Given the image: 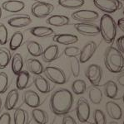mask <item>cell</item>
I'll return each instance as SVG.
<instances>
[{"mask_svg":"<svg viewBox=\"0 0 124 124\" xmlns=\"http://www.w3.org/2000/svg\"><path fill=\"white\" fill-rule=\"evenodd\" d=\"M11 61V53L6 48H0V69H4Z\"/></svg>","mask_w":124,"mask_h":124,"instance_id":"33","label":"cell"},{"mask_svg":"<svg viewBox=\"0 0 124 124\" xmlns=\"http://www.w3.org/2000/svg\"><path fill=\"white\" fill-rule=\"evenodd\" d=\"M123 103H124V93H123Z\"/></svg>","mask_w":124,"mask_h":124,"instance_id":"47","label":"cell"},{"mask_svg":"<svg viewBox=\"0 0 124 124\" xmlns=\"http://www.w3.org/2000/svg\"><path fill=\"white\" fill-rule=\"evenodd\" d=\"M6 1H7V0H6Z\"/></svg>","mask_w":124,"mask_h":124,"instance_id":"51","label":"cell"},{"mask_svg":"<svg viewBox=\"0 0 124 124\" xmlns=\"http://www.w3.org/2000/svg\"><path fill=\"white\" fill-rule=\"evenodd\" d=\"M87 85L86 82L83 79H76L72 84V90L76 95H81L86 92Z\"/></svg>","mask_w":124,"mask_h":124,"instance_id":"32","label":"cell"},{"mask_svg":"<svg viewBox=\"0 0 124 124\" xmlns=\"http://www.w3.org/2000/svg\"><path fill=\"white\" fill-rule=\"evenodd\" d=\"M9 88V76L5 72H0V94H3Z\"/></svg>","mask_w":124,"mask_h":124,"instance_id":"36","label":"cell"},{"mask_svg":"<svg viewBox=\"0 0 124 124\" xmlns=\"http://www.w3.org/2000/svg\"><path fill=\"white\" fill-rule=\"evenodd\" d=\"M62 124H77V122L75 121V119L72 116L64 115V117H63Z\"/></svg>","mask_w":124,"mask_h":124,"instance_id":"41","label":"cell"},{"mask_svg":"<svg viewBox=\"0 0 124 124\" xmlns=\"http://www.w3.org/2000/svg\"><path fill=\"white\" fill-rule=\"evenodd\" d=\"M88 97L89 99L93 104H99L101 103L103 100V93L102 89H100L98 86L92 85V87L88 90Z\"/></svg>","mask_w":124,"mask_h":124,"instance_id":"24","label":"cell"},{"mask_svg":"<svg viewBox=\"0 0 124 124\" xmlns=\"http://www.w3.org/2000/svg\"><path fill=\"white\" fill-rule=\"evenodd\" d=\"M117 83H118L120 85L124 87V71L121 72V74L117 76Z\"/></svg>","mask_w":124,"mask_h":124,"instance_id":"42","label":"cell"},{"mask_svg":"<svg viewBox=\"0 0 124 124\" xmlns=\"http://www.w3.org/2000/svg\"><path fill=\"white\" fill-rule=\"evenodd\" d=\"M12 71L13 72V74L16 75H18L23 70V56L20 55L19 53H16L13 57L12 58Z\"/></svg>","mask_w":124,"mask_h":124,"instance_id":"28","label":"cell"},{"mask_svg":"<svg viewBox=\"0 0 124 124\" xmlns=\"http://www.w3.org/2000/svg\"><path fill=\"white\" fill-rule=\"evenodd\" d=\"M105 66L111 73L119 74L124 71V55L115 46H108L104 54Z\"/></svg>","mask_w":124,"mask_h":124,"instance_id":"2","label":"cell"},{"mask_svg":"<svg viewBox=\"0 0 124 124\" xmlns=\"http://www.w3.org/2000/svg\"><path fill=\"white\" fill-rule=\"evenodd\" d=\"M2 9L12 13L21 12L25 8V3L19 0H7L2 3Z\"/></svg>","mask_w":124,"mask_h":124,"instance_id":"14","label":"cell"},{"mask_svg":"<svg viewBox=\"0 0 124 124\" xmlns=\"http://www.w3.org/2000/svg\"><path fill=\"white\" fill-rule=\"evenodd\" d=\"M93 4L107 14H111L123 8V4L119 0H93Z\"/></svg>","mask_w":124,"mask_h":124,"instance_id":"5","label":"cell"},{"mask_svg":"<svg viewBox=\"0 0 124 124\" xmlns=\"http://www.w3.org/2000/svg\"><path fill=\"white\" fill-rule=\"evenodd\" d=\"M19 89H13L12 90H10L5 99V103H4L5 109L8 110V111L13 110L16 107V105H17L18 102H19Z\"/></svg>","mask_w":124,"mask_h":124,"instance_id":"18","label":"cell"},{"mask_svg":"<svg viewBox=\"0 0 124 124\" xmlns=\"http://www.w3.org/2000/svg\"><path fill=\"white\" fill-rule=\"evenodd\" d=\"M123 124H124V120H123Z\"/></svg>","mask_w":124,"mask_h":124,"instance_id":"49","label":"cell"},{"mask_svg":"<svg viewBox=\"0 0 124 124\" xmlns=\"http://www.w3.org/2000/svg\"><path fill=\"white\" fill-rule=\"evenodd\" d=\"M2 17V7L0 6V18H1Z\"/></svg>","mask_w":124,"mask_h":124,"instance_id":"46","label":"cell"},{"mask_svg":"<svg viewBox=\"0 0 124 124\" xmlns=\"http://www.w3.org/2000/svg\"><path fill=\"white\" fill-rule=\"evenodd\" d=\"M118 93V87L115 81L108 80L104 85V94L108 99H115Z\"/></svg>","mask_w":124,"mask_h":124,"instance_id":"26","label":"cell"},{"mask_svg":"<svg viewBox=\"0 0 124 124\" xmlns=\"http://www.w3.org/2000/svg\"><path fill=\"white\" fill-rule=\"evenodd\" d=\"M85 75L92 85L98 86L103 79V70L102 67L96 64H92L87 67Z\"/></svg>","mask_w":124,"mask_h":124,"instance_id":"9","label":"cell"},{"mask_svg":"<svg viewBox=\"0 0 124 124\" xmlns=\"http://www.w3.org/2000/svg\"><path fill=\"white\" fill-rule=\"evenodd\" d=\"M23 41V34L21 31H15L9 41V48L11 51H16L21 46Z\"/></svg>","mask_w":124,"mask_h":124,"instance_id":"29","label":"cell"},{"mask_svg":"<svg viewBox=\"0 0 124 124\" xmlns=\"http://www.w3.org/2000/svg\"><path fill=\"white\" fill-rule=\"evenodd\" d=\"M117 27H119V28L124 32V17L120 18L118 21H117Z\"/></svg>","mask_w":124,"mask_h":124,"instance_id":"43","label":"cell"},{"mask_svg":"<svg viewBox=\"0 0 124 124\" xmlns=\"http://www.w3.org/2000/svg\"><path fill=\"white\" fill-rule=\"evenodd\" d=\"M99 15L93 10L82 9L73 13L72 18L79 23H93L98 18Z\"/></svg>","mask_w":124,"mask_h":124,"instance_id":"10","label":"cell"},{"mask_svg":"<svg viewBox=\"0 0 124 124\" xmlns=\"http://www.w3.org/2000/svg\"><path fill=\"white\" fill-rule=\"evenodd\" d=\"M27 50L32 56L38 57L43 54V47L38 42L34 41H30L27 43Z\"/></svg>","mask_w":124,"mask_h":124,"instance_id":"30","label":"cell"},{"mask_svg":"<svg viewBox=\"0 0 124 124\" xmlns=\"http://www.w3.org/2000/svg\"><path fill=\"white\" fill-rule=\"evenodd\" d=\"M97 46L94 41H89L81 49L79 55L80 63H86L93 57L97 51Z\"/></svg>","mask_w":124,"mask_h":124,"instance_id":"11","label":"cell"},{"mask_svg":"<svg viewBox=\"0 0 124 124\" xmlns=\"http://www.w3.org/2000/svg\"><path fill=\"white\" fill-rule=\"evenodd\" d=\"M26 67L29 73L34 75H40L43 73V64L38 60L30 58L26 61Z\"/></svg>","mask_w":124,"mask_h":124,"instance_id":"19","label":"cell"},{"mask_svg":"<svg viewBox=\"0 0 124 124\" xmlns=\"http://www.w3.org/2000/svg\"><path fill=\"white\" fill-rule=\"evenodd\" d=\"M123 1H124V0H123Z\"/></svg>","mask_w":124,"mask_h":124,"instance_id":"50","label":"cell"},{"mask_svg":"<svg viewBox=\"0 0 124 124\" xmlns=\"http://www.w3.org/2000/svg\"><path fill=\"white\" fill-rule=\"evenodd\" d=\"M106 112L110 118L120 120L123 117V110L118 103L114 101H108L106 103Z\"/></svg>","mask_w":124,"mask_h":124,"instance_id":"13","label":"cell"},{"mask_svg":"<svg viewBox=\"0 0 124 124\" xmlns=\"http://www.w3.org/2000/svg\"><path fill=\"white\" fill-rule=\"evenodd\" d=\"M45 76L47 79L56 85H64L67 82V77L64 71L57 66H47L43 70Z\"/></svg>","mask_w":124,"mask_h":124,"instance_id":"4","label":"cell"},{"mask_svg":"<svg viewBox=\"0 0 124 124\" xmlns=\"http://www.w3.org/2000/svg\"><path fill=\"white\" fill-rule=\"evenodd\" d=\"M53 41L61 45L69 46L77 43L78 41V37L73 34H56L53 37Z\"/></svg>","mask_w":124,"mask_h":124,"instance_id":"17","label":"cell"},{"mask_svg":"<svg viewBox=\"0 0 124 124\" xmlns=\"http://www.w3.org/2000/svg\"><path fill=\"white\" fill-rule=\"evenodd\" d=\"M100 34L107 43L112 44L115 41L117 31V25L110 14H103L100 19Z\"/></svg>","mask_w":124,"mask_h":124,"instance_id":"3","label":"cell"},{"mask_svg":"<svg viewBox=\"0 0 124 124\" xmlns=\"http://www.w3.org/2000/svg\"><path fill=\"white\" fill-rule=\"evenodd\" d=\"M108 124H119L118 123H117L116 121H112V122H110V123Z\"/></svg>","mask_w":124,"mask_h":124,"instance_id":"44","label":"cell"},{"mask_svg":"<svg viewBox=\"0 0 124 124\" xmlns=\"http://www.w3.org/2000/svg\"><path fill=\"white\" fill-rule=\"evenodd\" d=\"M47 23L53 27H64V26L68 25L70 23V20L67 16L64 15H52L47 19Z\"/></svg>","mask_w":124,"mask_h":124,"instance_id":"21","label":"cell"},{"mask_svg":"<svg viewBox=\"0 0 124 124\" xmlns=\"http://www.w3.org/2000/svg\"><path fill=\"white\" fill-rule=\"evenodd\" d=\"M70 69L75 78L78 77L80 74V61L77 57H72L70 60Z\"/></svg>","mask_w":124,"mask_h":124,"instance_id":"34","label":"cell"},{"mask_svg":"<svg viewBox=\"0 0 124 124\" xmlns=\"http://www.w3.org/2000/svg\"><path fill=\"white\" fill-rule=\"evenodd\" d=\"M9 32L6 26L3 23H0V45L3 46L7 43Z\"/></svg>","mask_w":124,"mask_h":124,"instance_id":"38","label":"cell"},{"mask_svg":"<svg viewBox=\"0 0 124 124\" xmlns=\"http://www.w3.org/2000/svg\"><path fill=\"white\" fill-rule=\"evenodd\" d=\"M116 44H117V46L116 47H117L122 53L124 54V36H121L120 37H118Z\"/></svg>","mask_w":124,"mask_h":124,"instance_id":"40","label":"cell"},{"mask_svg":"<svg viewBox=\"0 0 124 124\" xmlns=\"http://www.w3.org/2000/svg\"><path fill=\"white\" fill-rule=\"evenodd\" d=\"M93 120L95 124H107V117L102 110L96 109L93 113Z\"/></svg>","mask_w":124,"mask_h":124,"instance_id":"35","label":"cell"},{"mask_svg":"<svg viewBox=\"0 0 124 124\" xmlns=\"http://www.w3.org/2000/svg\"><path fill=\"white\" fill-rule=\"evenodd\" d=\"M29 116L28 112L22 108L15 109L13 114V123L14 124H29Z\"/></svg>","mask_w":124,"mask_h":124,"instance_id":"23","label":"cell"},{"mask_svg":"<svg viewBox=\"0 0 124 124\" xmlns=\"http://www.w3.org/2000/svg\"><path fill=\"white\" fill-rule=\"evenodd\" d=\"M33 84L36 89L42 93H48L51 90V85H50L49 82L47 80V79L43 76L37 75L34 79H33Z\"/></svg>","mask_w":124,"mask_h":124,"instance_id":"20","label":"cell"},{"mask_svg":"<svg viewBox=\"0 0 124 124\" xmlns=\"http://www.w3.org/2000/svg\"><path fill=\"white\" fill-rule=\"evenodd\" d=\"M73 105V93L67 89H60L53 92L50 98L51 111L57 116L67 115Z\"/></svg>","mask_w":124,"mask_h":124,"instance_id":"1","label":"cell"},{"mask_svg":"<svg viewBox=\"0 0 124 124\" xmlns=\"http://www.w3.org/2000/svg\"><path fill=\"white\" fill-rule=\"evenodd\" d=\"M30 80L29 72L27 70H22L19 75H17L16 79V87L19 90H23L26 89L29 85Z\"/></svg>","mask_w":124,"mask_h":124,"instance_id":"25","label":"cell"},{"mask_svg":"<svg viewBox=\"0 0 124 124\" xmlns=\"http://www.w3.org/2000/svg\"><path fill=\"white\" fill-rule=\"evenodd\" d=\"M54 10V6L49 3L38 1L31 7V13L37 18H45Z\"/></svg>","mask_w":124,"mask_h":124,"instance_id":"6","label":"cell"},{"mask_svg":"<svg viewBox=\"0 0 124 124\" xmlns=\"http://www.w3.org/2000/svg\"><path fill=\"white\" fill-rule=\"evenodd\" d=\"M123 13L124 14V7H123Z\"/></svg>","mask_w":124,"mask_h":124,"instance_id":"48","label":"cell"},{"mask_svg":"<svg viewBox=\"0 0 124 124\" xmlns=\"http://www.w3.org/2000/svg\"><path fill=\"white\" fill-rule=\"evenodd\" d=\"M85 3L84 0H58V4L64 8L77 9L83 7Z\"/></svg>","mask_w":124,"mask_h":124,"instance_id":"31","label":"cell"},{"mask_svg":"<svg viewBox=\"0 0 124 124\" xmlns=\"http://www.w3.org/2000/svg\"><path fill=\"white\" fill-rule=\"evenodd\" d=\"M32 117L38 124H47L48 122V116L44 110L41 108H33L32 111Z\"/></svg>","mask_w":124,"mask_h":124,"instance_id":"27","label":"cell"},{"mask_svg":"<svg viewBox=\"0 0 124 124\" xmlns=\"http://www.w3.org/2000/svg\"><path fill=\"white\" fill-rule=\"evenodd\" d=\"M23 99L24 103L32 108H36L41 104L40 96L33 90H27L23 93Z\"/></svg>","mask_w":124,"mask_h":124,"instance_id":"12","label":"cell"},{"mask_svg":"<svg viewBox=\"0 0 124 124\" xmlns=\"http://www.w3.org/2000/svg\"><path fill=\"white\" fill-rule=\"evenodd\" d=\"M30 33L36 37L43 38V37H48L54 34V31L51 27H43V26H38V27H32L29 30Z\"/></svg>","mask_w":124,"mask_h":124,"instance_id":"22","label":"cell"},{"mask_svg":"<svg viewBox=\"0 0 124 124\" xmlns=\"http://www.w3.org/2000/svg\"><path fill=\"white\" fill-rule=\"evenodd\" d=\"M0 124H11V116L9 113H4L0 116Z\"/></svg>","mask_w":124,"mask_h":124,"instance_id":"39","label":"cell"},{"mask_svg":"<svg viewBox=\"0 0 124 124\" xmlns=\"http://www.w3.org/2000/svg\"><path fill=\"white\" fill-rule=\"evenodd\" d=\"M91 108L88 101L84 98H80L76 105V115L80 123H87L90 118Z\"/></svg>","mask_w":124,"mask_h":124,"instance_id":"7","label":"cell"},{"mask_svg":"<svg viewBox=\"0 0 124 124\" xmlns=\"http://www.w3.org/2000/svg\"><path fill=\"white\" fill-rule=\"evenodd\" d=\"M81 50L77 46H68L66 47L63 51V54L67 57L72 58V57H77L80 55Z\"/></svg>","mask_w":124,"mask_h":124,"instance_id":"37","label":"cell"},{"mask_svg":"<svg viewBox=\"0 0 124 124\" xmlns=\"http://www.w3.org/2000/svg\"><path fill=\"white\" fill-rule=\"evenodd\" d=\"M76 31L86 37H95L100 34L99 26L93 23H78L74 25Z\"/></svg>","mask_w":124,"mask_h":124,"instance_id":"8","label":"cell"},{"mask_svg":"<svg viewBox=\"0 0 124 124\" xmlns=\"http://www.w3.org/2000/svg\"><path fill=\"white\" fill-rule=\"evenodd\" d=\"M32 23V19L28 15L15 16L8 20V24L14 28H21L29 26Z\"/></svg>","mask_w":124,"mask_h":124,"instance_id":"15","label":"cell"},{"mask_svg":"<svg viewBox=\"0 0 124 124\" xmlns=\"http://www.w3.org/2000/svg\"><path fill=\"white\" fill-rule=\"evenodd\" d=\"M1 111H2V99L0 98V113H1Z\"/></svg>","mask_w":124,"mask_h":124,"instance_id":"45","label":"cell"},{"mask_svg":"<svg viewBox=\"0 0 124 124\" xmlns=\"http://www.w3.org/2000/svg\"><path fill=\"white\" fill-rule=\"evenodd\" d=\"M59 56V48L57 45H50L43 50L42 59L46 63H50L57 60Z\"/></svg>","mask_w":124,"mask_h":124,"instance_id":"16","label":"cell"}]
</instances>
